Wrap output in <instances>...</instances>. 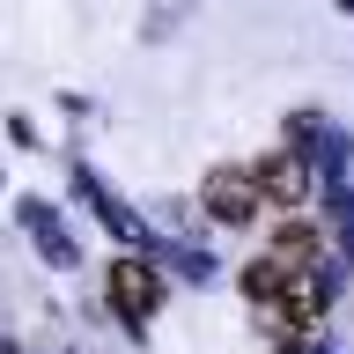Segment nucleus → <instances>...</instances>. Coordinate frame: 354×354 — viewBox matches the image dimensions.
Masks as SVG:
<instances>
[{
	"label": "nucleus",
	"mask_w": 354,
	"mask_h": 354,
	"mask_svg": "<svg viewBox=\"0 0 354 354\" xmlns=\"http://www.w3.org/2000/svg\"><path fill=\"white\" fill-rule=\"evenodd\" d=\"M251 177H259V199H303V162L295 155H266V162H251Z\"/></svg>",
	"instance_id": "nucleus-3"
},
{
	"label": "nucleus",
	"mask_w": 354,
	"mask_h": 354,
	"mask_svg": "<svg viewBox=\"0 0 354 354\" xmlns=\"http://www.w3.org/2000/svg\"><path fill=\"white\" fill-rule=\"evenodd\" d=\"M266 199H259V177H251V162H236V170H214L207 177V214L214 221H251Z\"/></svg>",
	"instance_id": "nucleus-1"
},
{
	"label": "nucleus",
	"mask_w": 354,
	"mask_h": 354,
	"mask_svg": "<svg viewBox=\"0 0 354 354\" xmlns=\"http://www.w3.org/2000/svg\"><path fill=\"white\" fill-rule=\"evenodd\" d=\"M111 303H126V317H155L162 281H155L140 259H118V266H111Z\"/></svg>",
	"instance_id": "nucleus-2"
}]
</instances>
